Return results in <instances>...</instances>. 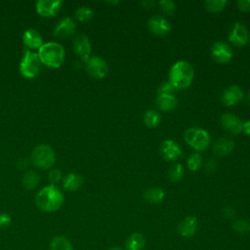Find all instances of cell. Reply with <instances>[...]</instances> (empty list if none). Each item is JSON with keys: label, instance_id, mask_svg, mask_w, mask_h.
Listing matches in <instances>:
<instances>
[{"label": "cell", "instance_id": "cell-38", "mask_svg": "<svg viewBox=\"0 0 250 250\" xmlns=\"http://www.w3.org/2000/svg\"><path fill=\"white\" fill-rule=\"evenodd\" d=\"M238 9L242 12H249L250 11V0H238L236 2Z\"/></svg>", "mask_w": 250, "mask_h": 250}, {"label": "cell", "instance_id": "cell-17", "mask_svg": "<svg viewBox=\"0 0 250 250\" xmlns=\"http://www.w3.org/2000/svg\"><path fill=\"white\" fill-rule=\"evenodd\" d=\"M76 23L73 19L69 17L62 18L58 21L56 26L54 27V35L60 38H65L72 35L75 32Z\"/></svg>", "mask_w": 250, "mask_h": 250}, {"label": "cell", "instance_id": "cell-15", "mask_svg": "<svg viewBox=\"0 0 250 250\" xmlns=\"http://www.w3.org/2000/svg\"><path fill=\"white\" fill-rule=\"evenodd\" d=\"M221 125L227 132L232 135H238L242 132L243 122L236 115L225 112L221 116Z\"/></svg>", "mask_w": 250, "mask_h": 250}, {"label": "cell", "instance_id": "cell-44", "mask_svg": "<svg viewBox=\"0 0 250 250\" xmlns=\"http://www.w3.org/2000/svg\"><path fill=\"white\" fill-rule=\"evenodd\" d=\"M247 101H248V103L250 104V92H249L248 95H247Z\"/></svg>", "mask_w": 250, "mask_h": 250}, {"label": "cell", "instance_id": "cell-23", "mask_svg": "<svg viewBox=\"0 0 250 250\" xmlns=\"http://www.w3.org/2000/svg\"><path fill=\"white\" fill-rule=\"evenodd\" d=\"M165 197V191L161 188H150L144 192V198L146 201L151 204L160 203Z\"/></svg>", "mask_w": 250, "mask_h": 250}, {"label": "cell", "instance_id": "cell-36", "mask_svg": "<svg viewBox=\"0 0 250 250\" xmlns=\"http://www.w3.org/2000/svg\"><path fill=\"white\" fill-rule=\"evenodd\" d=\"M12 222L11 217L7 213H0V228H7Z\"/></svg>", "mask_w": 250, "mask_h": 250}, {"label": "cell", "instance_id": "cell-29", "mask_svg": "<svg viewBox=\"0 0 250 250\" xmlns=\"http://www.w3.org/2000/svg\"><path fill=\"white\" fill-rule=\"evenodd\" d=\"M74 15L79 21H87L93 19L94 11L87 6H80L75 10Z\"/></svg>", "mask_w": 250, "mask_h": 250}, {"label": "cell", "instance_id": "cell-39", "mask_svg": "<svg viewBox=\"0 0 250 250\" xmlns=\"http://www.w3.org/2000/svg\"><path fill=\"white\" fill-rule=\"evenodd\" d=\"M155 4L156 3L154 1H152V0H145V1H142V3H141L142 7L144 9H147V10L153 8L155 6Z\"/></svg>", "mask_w": 250, "mask_h": 250}, {"label": "cell", "instance_id": "cell-14", "mask_svg": "<svg viewBox=\"0 0 250 250\" xmlns=\"http://www.w3.org/2000/svg\"><path fill=\"white\" fill-rule=\"evenodd\" d=\"M197 228H198L197 218L194 216H187L179 223L177 230L180 236L188 239L192 237L196 233Z\"/></svg>", "mask_w": 250, "mask_h": 250}, {"label": "cell", "instance_id": "cell-9", "mask_svg": "<svg viewBox=\"0 0 250 250\" xmlns=\"http://www.w3.org/2000/svg\"><path fill=\"white\" fill-rule=\"evenodd\" d=\"M62 7L61 0H38L35 4V9L38 15L44 18H50L57 15Z\"/></svg>", "mask_w": 250, "mask_h": 250}, {"label": "cell", "instance_id": "cell-18", "mask_svg": "<svg viewBox=\"0 0 250 250\" xmlns=\"http://www.w3.org/2000/svg\"><path fill=\"white\" fill-rule=\"evenodd\" d=\"M22 42L28 50L39 49L43 45V37L35 28H28L22 34Z\"/></svg>", "mask_w": 250, "mask_h": 250}, {"label": "cell", "instance_id": "cell-27", "mask_svg": "<svg viewBox=\"0 0 250 250\" xmlns=\"http://www.w3.org/2000/svg\"><path fill=\"white\" fill-rule=\"evenodd\" d=\"M167 176H168V178L171 182H173V183L179 182L184 176V167H183V165L181 163L173 164L169 168Z\"/></svg>", "mask_w": 250, "mask_h": 250}, {"label": "cell", "instance_id": "cell-1", "mask_svg": "<svg viewBox=\"0 0 250 250\" xmlns=\"http://www.w3.org/2000/svg\"><path fill=\"white\" fill-rule=\"evenodd\" d=\"M64 201L62 192L54 185L42 188L35 196L36 206L44 212H55L59 210Z\"/></svg>", "mask_w": 250, "mask_h": 250}, {"label": "cell", "instance_id": "cell-25", "mask_svg": "<svg viewBox=\"0 0 250 250\" xmlns=\"http://www.w3.org/2000/svg\"><path fill=\"white\" fill-rule=\"evenodd\" d=\"M161 122L160 113L153 109H148L144 114V123L149 127L154 128Z\"/></svg>", "mask_w": 250, "mask_h": 250}, {"label": "cell", "instance_id": "cell-12", "mask_svg": "<svg viewBox=\"0 0 250 250\" xmlns=\"http://www.w3.org/2000/svg\"><path fill=\"white\" fill-rule=\"evenodd\" d=\"M244 98V93L241 88L237 85H230L224 90L221 96V102L224 105L231 106L239 102H241Z\"/></svg>", "mask_w": 250, "mask_h": 250}, {"label": "cell", "instance_id": "cell-22", "mask_svg": "<svg viewBox=\"0 0 250 250\" xmlns=\"http://www.w3.org/2000/svg\"><path fill=\"white\" fill-rule=\"evenodd\" d=\"M83 184V178L77 173H70L65 176L62 182L63 188L68 191H75L81 188Z\"/></svg>", "mask_w": 250, "mask_h": 250}, {"label": "cell", "instance_id": "cell-16", "mask_svg": "<svg viewBox=\"0 0 250 250\" xmlns=\"http://www.w3.org/2000/svg\"><path fill=\"white\" fill-rule=\"evenodd\" d=\"M147 27L149 31L155 35H166L170 32L171 25L169 21L162 16H152L147 21Z\"/></svg>", "mask_w": 250, "mask_h": 250}, {"label": "cell", "instance_id": "cell-21", "mask_svg": "<svg viewBox=\"0 0 250 250\" xmlns=\"http://www.w3.org/2000/svg\"><path fill=\"white\" fill-rule=\"evenodd\" d=\"M126 250H144L146 247V238L140 232H134L128 236L125 242Z\"/></svg>", "mask_w": 250, "mask_h": 250}, {"label": "cell", "instance_id": "cell-7", "mask_svg": "<svg viewBox=\"0 0 250 250\" xmlns=\"http://www.w3.org/2000/svg\"><path fill=\"white\" fill-rule=\"evenodd\" d=\"M85 69L90 76L100 80L104 78L107 74L108 65L103 58L99 56H92L85 62Z\"/></svg>", "mask_w": 250, "mask_h": 250}, {"label": "cell", "instance_id": "cell-35", "mask_svg": "<svg viewBox=\"0 0 250 250\" xmlns=\"http://www.w3.org/2000/svg\"><path fill=\"white\" fill-rule=\"evenodd\" d=\"M223 216L228 220H232L235 217V209L232 206L226 205L222 210Z\"/></svg>", "mask_w": 250, "mask_h": 250}, {"label": "cell", "instance_id": "cell-37", "mask_svg": "<svg viewBox=\"0 0 250 250\" xmlns=\"http://www.w3.org/2000/svg\"><path fill=\"white\" fill-rule=\"evenodd\" d=\"M217 169V161L213 158L209 159L205 164V171L206 173H213Z\"/></svg>", "mask_w": 250, "mask_h": 250}, {"label": "cell", "instance_id": "cell-24", "mask_svg": "<svg viewBox=\"0 0 250 250\" xmlns=\"http://www.w3.org/2000/svg\"><path fill=\"white\" fill-rule=\"evenodd\" d=\"M40 183V176L35 171H26L22 178L21 184L26 189H33L35 188Z\"/></svg>", "mask_w": 250, "mask_h": 250}, {"label": "cell", "instance_id": "cell-2", "mask_svg": "<svg viewBox=\"0 0 250 250\" xmlns=\"http://www.w3.org/2000/svg\"><path fill=\"white\" fill-rule=\"evenodd\" d=\"M194 76L191 64L186 61L176 62L169 70V82L175 89H187Z\"/></svg>", "mask_w": 250, "mask_h": 250}, {"label": "cell", "instance_id": "cell-34", "mask_svg": "<svg viewBox=\"0 0 250 250\" xmlns=\"http://www.w3.org/2000/svg\"><path fill=\"white\" fill-rule=\"evenodd\" d=\"M175 88L169 81H165L161 83L157 89V94H166V95H174Z\"/></svg>", "mask_w": 250, "mask_h": 250}, {"label": "cell", "instance_id": "cell-32", "mask_svg": "<svg viewBox=\"0 0 250 250\" xmlns=\"http://www.w3.org/2000/svg\"><path fill=\"white\" fill-rule=\"evenodd\" d=\"M158 6L162 13L167 16H172L176 11V5L171 0H160L158 2Z\"/></svg>", "mask_w": 250, "mask_h": 250}, {"label": "cell", "instance_id": "cell-20", "mask_svg": "<svg viewBox=\"0 0 250 250\" xmlns=\"http://www.w3.org/2000/svg\"><path fill=\"white\" fill-rule=\"evenodd\" d=\"M156 106L162 111H172L176 108L178 104V100L174 95H166V94H157L155 99Z\"/></svg>", "mask_w": 250, "mask_h": 250}, {"label": "cell", "instance_id": "cell-11", "mask_svg": "<svg viewBox=\"0 0 250 250\" xmlns=\"http://www.w3.org/2000/svg\"><path fill=\"white\" fill-rule=\"evenodd\" d=\"M73 50L83 62H86L91 57V42L87 35L81 33L73 39Z\"/></svg>", "mask_w": 250, "mask_h": 250}, {"label": "cell", "instance_id": "cell-10", "mask_svg": "<svg viewBox=\"0 0 250 250\" xmlns=\"http://www.w3.org/2000/svg\"><path fill=\"white\" fill-rule=\"evenodd\" d=\"M250 34L248 29L239 22H235L229 33V42L235 47H242L249 42Z\"/></svg>", "mask_w": 250, "mask_h": 250}, {"label": "cell", "instance_id": "cell-5", "mask_svg": "<svg viewBox=\"0 0 250 250\" xmlns=\"http://www.w3.org/2000/svg\"><path fill=\"white\" fill-rule=\"evenodd\" d=\"M184 139L186 143L193 147L196 151L206 150L211 141L209 133L206 130L197 127H191L186 130Z\"/></svg>", "mask_w": 250, "mask_h": 250}, {"label": "cell", "instance_id": "cell-19", "mask_svg": "<svg viewBox=\"0 0 250 250\" xmlns=\"http://www.w3.org/2000/svg\"><path fill=\"white\" fill-rule=\"evenodd\" d=\"M234 149V142L227 137L219 138L213 145V152L217 156H227Z\"/></svg>", "mask_w": 250, "mask_h": 250}, {"label": "cell", "instance_id": "cell-13", "mask_svg": "<svg viewBox=\"0 0 250 250\" xmlns=\"http://www.w3.org/2000/svg\"><path fill=\"white\" fill-rule=\"evenodd\" d=\"M160 154L167 161H175L182 155L180 146L173 140H164L159 147Z\"/></svg>", "mask_w": 250, "mask_h": 250}, {"label": "cell", "instance_id": "cell-40", "mask_svg": "<svg viewBox=\"0 0 250 250\" xmlns=\"http://www.w3.org/2000/svg\"><path fill=\"white\" fill-rule=\"evenodd\" d=\"M18 167L20 168V169H21V170H23V169H25L28 165H29V162H28V160L27 159H25V158H21V159H20L19 160V162H18Z\"/></svg>", "mask_w": 250, "mask_h": 250}, {"label": "cell", "instance_id": "cell-3", "mask_svg": "<svg viewBox=\"0 0 250 250\" xmlns=\"http://www.w3.org/2000/svg\"><path fill=\"white\" fill-rule=\"evenodd\" d=\"M37 55L42 62L50 67H60L65 58V51L63 46L55 41L43 43L38 49Z\"/></svg>", "mask_w": 250, "mask_h": 250}, {"label": "cell", "instance_id": "cell-28", "mask_svg": "<svg viewBox=\"0 0 250 250\" xmlns=\"http://www.w3.org/2000/svg\"><path fill=\"white\" fill-rule=\"evenodd\" d=\"M227 4V0H206L204 7L210 13H219L226 8Z\"/></svg>", "mask_w": 250, "mask_h": 250}, {"label": "cell", "instance_id": "cell-43", "mask_svg": "<svg viewBox=\"0 0 250 250\" xmlns=\"http://www.w3.org/2000/svg\"><path fill=\"white\" fill-rule=\"evenodd\" d=\"M107 3H108V4H111V5H116V4L119 3V1H108Z\"/></svg>", "mask_w": 250, "mask_h": 250}, {"label": "cell", "instance_id": "cell-31", "mask_svg": "<svg viewBox=\"0 0 250 250\" xmlns=\"http://www.w3.org/2000/svg\"><path fill=\"white\" fill-rule=\"evenodd\" d=\"M187 166L191 171H197L202 166V158L199 153H191L187 159Z\"/></svg>", "mask_w": 250, "mask_h": 250}, {"label": "cell", "instance_id": "cell-33", "mask_svg": "<svg viewBox=\"0 0 250 250\" xmlns=\"http://www.w3.org/2000/svg\"><path fill=\"white\" fill-rule=\"evenodd\" d=\"M62 172H61V170L58 169V168H53V169L49 172V174H48L49 182H50L51 185H54V186H55L56 184L60 183L61 180H62Z\"/></svg>", "mask_w": 250, "mask_h": 250}, {"label": "cell", "instance_id": "cell-4", "mask_svg": "<svg viewBox=\"0 0 250 250\" xmlns=\"http://www.w3.org/2000/svg\"><path fill=\"white\" fill-rule=\"evenodd\" d=\"M30 160L38 168L49 169L56 161V153L49 145L41 144L33 148Z\"/></svg>", "mask_w": 250, "mask_h": 250}, {"label": "cell", "instance_id": "cell-30", "mask_svg": "<svg viewBox=\"0 0 250 250\" xmlns=\"http://www.w3.org/2000/svg\"><path fill=\"white\" fill-rule=\"evenodd\" d=\"M232 229L236 233L247 234L250 232V223L244 219H236L232 223Z\"/></svg>", "mask_w": 250, "mask_h": 250}, {"label": "cell", "instance_id": "cell-8", "mask_svg": "<svg viewBox=\"0 0 250 250\" xmlns=\"http://www.w3.org/2000/svg\"><path fill=\"white\" fill-rule=\"evenodd\" d=\"M211 57L219 63H227L232 58V50L228 43L217 41L211 47Z\"/></svg>", "mask_w": 250, "mask_h": 250}, {"label": "cell", "instance_id": "cell-26", "mask_svg": "<svg viewBox=\"0 0 250 250\" xmlns=\"http://www.w3.org/2000/svg\"><path fill=\"white\" fill-rule=\"evenodd\" d=\"M51 250H73L71 242L65 236H56L51 241Z\"/></svg>", "mask_w": 250, "mask_h": 250}, {"label": "cell", "instance_id": "cell-41", "mask_svg": "<svg viewBox=\"0 0 250 250\" xmlns=\"http://www.w3.org/2000/svg\"><path fill=\"white\" fill-rule=\"evenodd\" d=\"M242 132H244L247 136H250V120H248L246 122H243Z\"/></svg>", "mask_w": 250, "mask_h": 250}, {"label": "cell", "instance_id": "cell-6", "mask_svg": "<svg viewBox=\"0 0 250 250\" xmlns=\"http://www.w3.org/2000/svg\"><path fill=\"white\" fill-rule=\"evenodd\" d=\"M42 62L37 55L30 50H25L23 52L22 58L20 62V72L25 78L36 77L41 70Z\"/></svg>", "mask_w": 250, "mask_h": 250}, {"label": "cell", "instance_id": "cell-42", "mask_svg": "<svg viewBox=\"0 0 250 250\" xmlns=\"http://www.w3.org/2000/svg\"><path fill=\"white\" fill-rule=\"evenodd\" d=\"M107 250H123V249L121 247H119V246H112V247L108 248Z\"/></svg>", "mask_w": 250, "mask_h": 250}]
</instances>
